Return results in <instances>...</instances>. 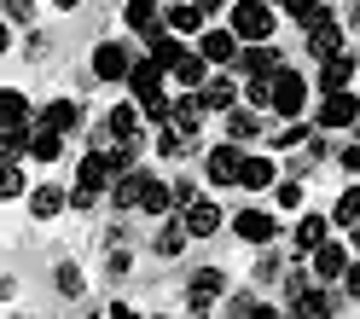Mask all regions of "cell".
Segmentation results:
<instances>
[{
  "instance_id": "obj_28",
  "label": "cell",
  "mask_w": 360,
  "mask_h": 319,
  "mask_svg": "<svg viewBox=\"0 0 360 319\" xmlns=\"http://www.w3.org/2000/svg\"><path fill=\"white\" fill-rule=\"evenodd\" d=\"M238 186L262 192V186H279V174H274V163H267V157H244V174H238Z\"/></svg>"
},
{
  "instance_id": "obj_16",
  "label": "cell",
  "mask_w": 360,
  "mask_h": 319,
  "mask_svg": "<svg viewBox=\"0 0 360 319\" xmlns=\"http://www.w3.org/2000/svg\"><path fill=\"white\" fill-rule=\"evenodd\" d=\"M146 180H151V169H128V174H117V186H110V203H117V209H140Z\"/></svg>"
},
{
  "instance_id": "obj_17",
  "label": "cell",
  "mask_w": 360,
  "mask_h": 319,
  "mask_svg": "<svg viewBox=\"0 0 360 319\" xmlns=\"http://www.w3.org/2000/svg\"><path fill=\"white\" fill-rule=\"evenodd\" d=\"M35 122H47V128H58V134H76V128H82V105H76V99H53V105H41Z\"/></svg>"
},
{
  "instance_id": "obj_1",
  "label": "cell",
  "mask_w": 360,
  "mask_h": 319,
  "mask_svg": "<svg viewBox=\"0 0 360 319\" xmlns=\"http://www.w3.org/2000/svg\"><path fill=\"white\" fill-rule=\"evenodd\" d=\"M227 24L238 30V41H274V6L267 0H233Z\"/></svg>"
},
{
  "instance_id": "obj_33",
  "label": "cell",
  "mask_w": 360,
  "mask_h": 319,
  "mask_svg": "<svg viewBox=\"0 0 360 319\" xmlns=\"http://www.w3.org/2000/svg\"><path fill=\"white\" fill-rule=\"evenodd\" d=\"M308 134H314L308 122H297V117H285V128H274V145H285V151H290V145H308Z\"/></svg>"
},
{
  "instance_id": "obj_5",
  "label": "cell",
  "mask_w": 360,
  "mask_h": 319,
  "mask_svg": "<svg viewBox=\"0 0 360 319\" xmlns=\"http://www.w3.org/2000/svg\"><path fill=\"white\" fill-rule=\"evenodd\" d=\"M279 64H285V58H279L274 41H244L238 58H233V70H238V76H274Z\"/></svg>"
},
{
  "instance_id": "obj_34",
  "label": "cell",
  "mask_w": 360,
  "mask_h": 319,
  "mask_svg": "<svg viewBox=\"0 0 360 319\" xmlns=\"http://www.w3.org/2000/svg\"><path fill=\"white\" fill-rule=\"evenodd\" d=\"M0 117L6 122H30V99L18 93V87H6V93H0Z\"/></svg>"
},
{
  "instance_id": "obj_43",
  "label": "cell",
  "mask_w": 360,
  "mask_h": 319,
  "mask_svg": "<svg viewBox=\"0 0 360 319\" xmlns=\"http://www.w3.org/2000/svg\"><path fill=\"white\" fill-rule=\"evenodd\" d=\"M94 203H99V192H87V186H76V192H70V209H76V215H87Z\"/></svg>"
},
{
  "instance_id": "obj_18",
  "label": "cell",
  "mask_w": 360,
  "mask_h": 319,
  "mask_svg": "<svg viewBox=\"0 0 360 319\" xmlns=\"http://www.w3.org/2000/svg\"><path fill=\"white\" fill-rule=\"evenodd\" d=\"M227 140H238V145L262 140V117H256V105H250V110H244V105H233V110H227Z\"/></svg>"
},
{
  "instance_id": "obj_23",
  "label": "cell",
  "mask_w": 360,
  "mask_h": 319,
  "mask_svg": "<svg viewBox=\"0 0 360 319\" xmlns=\"http://www.w3.org/2000/svg\"><path fill=\"white\" fill-rule=\"evenodd\" d=\"M204 18H210V12L192 0V6H169V12H163V24H169L174 35H198V30H204Z\"/></svg>"
},
{
  "instance_id": "obj_2",
  "label": "cell",
  "mask_w": 360,
  "mask_h": 319,
  "mask_svg": "<svg viewBox=\"0 0 360 319\" xmlns=\"http://www.w3.org/2000/svg\"><path fill=\"white\" fill-rule=\"evenodd\" d=\"M204 174H210V186H238V174H244V145L227 140V145H215L204 157Z\"/></svg>"
},
{
  "instance_id": "obj_29",
  "label": "cell",
  "mask_w": 360,
  "mask_h": 319,
  "mask_svg": "<svg viewBox=\"0 0 360 319\" xmlns=\"http://www.w3.org/2000/svg\"><path fill=\"white\" fill-rule=\"evenodd\" d=\"M174 82H180V87H204V82H210V58H204V53H186V58L174 64Z\"/></svg>"
},
{
  "instance_id": "obj_13",
  "label": "cell",
  "mask_w": 360,
  "mask_h": 319,
  "mask_svg": "<svg viewBox=\"0 0 360 319\" xmlns=\"http://www.w3.org/2000/svg\"><path fill=\"white\" fill-rule=\"evenodd\" d=\"M146 41H151V58H157V64H163V70L174 76V64L186 58V41H180V35L169 30V24H157V30H146Z\"/></svg>"
},
{
  "instance_id": "obj_4",
  "label": "cell",
  "mask_w": 360,
  "mask_h": 319,
  "mask_svg": "<svg viewBox=\"0 0 360 319\" xmlns=\"http://www.w3.org/2000/svg\"><path fill=\"white\" fill-rule=\"evenodd\" d=\"M128 70H134V53L122 41H99L94 47V82H128Z\"/></svg>"
},
{
  "instance_id": "obj_39",
  "label": "cell",
  "mask_w": 360,
  "mask_h": 319,
  "mask_svg": "<svg viewBox=\"0 0 360 319\" xmlns=\"http://www.w3.org/2000/svg\"><path fill=\"white\" fill-rule=\"evenodd\" d=\"M279 209H302V180H279Z\"/></svg>"
},
{
  "instance_id": "obj_44",
  "label": "cell",
  "mask_w": 360,
  "mask_h": 319,
  "mask_svg": "<svg viewBox=\"0 0 360 319\" xmlns=\"http://www.w3.org/2000/svg\"><path fill=\"white\" fill-rule=\"evenodd\" d=\"M30 12H35V0H6V18H12V24H30Z\"/></svg>"
},
{
  "instance_id": "obj_8",
  "label": "cell",
  "mask_w": 360,
  "mask_h": 319,
  "mask_svg": "<svg viewBox=\"0 0 360 319\" xmlns=\"http://www.w3.org/2000/svg\"><path fill=\"white\" fill-rule=\"evenodd\" d=\"M163 76H169V70H163V64H157L151 53H146V58H134V70H128V93L146 105V99L163 93Z\"/></svg>"
},
{
  "instance_id": "obj_45",
  "label": "cell",
  "mask_w": 360,
  "mask_h": 319,
  "mask_svg": "<svg viewBox=\"0 0 360 319\" xmlns=\"http://www.w3.org/2000/svg\"><path fill=\"white\" fill-rule=\"evenodd\" d=\"M128 267H134V256H128V249H110V279H122Z\"/></svg>"
},
{
  "instance_id": "obj_19",
  "label": "cell",
  "mask_w": 360,
  "mask_h": 319,
  "mask_svg": "<svg viewBox=\"0 0 360 319\" xmlns=\"http://www.w3.org/2000/svg\"><path fill=\"white\" fill-rule=\"evenodd\" d=\"M233 76H238V70H233ZM233 76H210L204 87H198L210 110H233V105H238V82H233Z\"/></svg>"
},
{
  "instance_id": "obj_38",
  "label": "cell",
  "mask_w": 360,
  "mask_h": 319,
  "mask_svg": "<svg viewBox=\"0 0 360 319\" xmlns=\"http://www.w3.org/2000/svg\"><path fill=\"white\" fill-rule=\"evenodd\" d=\"M53 279H58V290H64V296H82V267H70V261H64Z\"/></svg>"
},
{
  "instance_id": "obj_20",
  "label": "cell",
  "mask_w": 360,
  "mask_h": 319,
  "mask_svg": "<svg viewBox=\"0 0 360 319\" xmlns=\"http://www.w3.org/2000/svg\"><path fill=\"white\" fill-rule=\"evenodd\" d=\"M186 221H180V215H169L163 226H157V238H151V249H157V256H180V249H186Z\"/></svg>"
},
{
  "instance_id": "obj_49",
  "label": "cell",
  "mask_w": 360,
  "mask_h": 319,
  "mask_svg": "<svg viewBox=\"0 0 360 319\" xmlns=\"http://www.w3.org/2000/svg\"><path fill=\"white\" fill-rule=\"evenodd\" d=\"M198 6H204V12H210V18H215V12H221V6H227V0H198Z\"/></svg>"
},
{
  "instance_id": "obj_22",
  "label": "cell",
  "mask_w": 360,
  "mask_h": 319,
  "mask_svg": "<svg viewBox=\"0 0 360 319\" xmlns=\"http://www.w3.org/2000/svg\"><path fill=\"white\" fill-rule=\"evenodd\" d=\"M290 313H302V319H326V313H337V296H331V290H314V285H308V290L297 296V302H290Z\"/></svg>"
},
{
  "instance_id": "obj_40",
  "label": "cell",
  "mask_w": 360,
  "mask_h": 319,
  "mask_svg": "<svg viewBox=\"0 0 360 319\" xmlns=\"http://www.w3.org/2000/svg\"><path fill=\"white\" fill-rule=\"evenodd\" d=\"M0 197H24V174H18V163H6V174H0Z\"/></svg>"
},
{
  "instance_id": "obj_7",
  "label": "cell",
  "mask_w": 360,
  "mask_h": 319,
  "mask_svg": "<svg viewBox=\"0 0 360 319\" xmlns=\"http://www.w3.org/2000/svg\"><path fill=\"white\" fill-rule=\"evenodd\" d=\"M105 128H110V140H134V145H146V105L134 99V105H117L105 117Z\"/></svg>"
},
{
  "instance_id": "obj_12",
  "label": "cell",
  "mask_w": 360,
  "mask_h": 319,
  "mask_svg": "<svg viewBox=\"0 0 360 319\" xmlns=\"http://www.w3.org/2000/svg\"><path fill=\"white\" fill-rule=\"evenodd\" d=\"M180 221H186L192 238H215V233H221V203L198 197V203H186V209H180Z\"/></svg>"
},
{
  "instance_id": "obj_21",
  "label": "cell",
  "mask_w": 360,
  "mask_h": 319,
  "mask_svg": "<svg viewBox=\"0 0 360 319\" xmlns=\"http://www.w3.org/2000/svg\"><path fill=\"white\" fill-rule=\"evenodd\" d=\"M326 233H331V215H302V221H297V249L314 256V249L326 244Z\"/></svg>"
},
{
  "instance_id": "obj_3",
  "label": "cell",
  "mask_w": 360,
  "mask_h": 319,
  "mask_svg": "<svg viewBox=\"0 0 360 319\" xmlns=\"http://www.w3.org/2000/svg\"><path fill=\"white\" fill-rule=\"evenodd\" d=\"M302 105H308V82L279 64V70H274V110H279V117H302Z\"/></svg>"
},
{
  "instance_id": "obj_48",
  "label": "cell",
  "mask_w": 360,
  "mask_h": 319,
  "mask_svg": "<svg viewBox=\"0 0 360 319\" xmlns=\"http://www.w3.org/2000/svg\"><path fill=\"white\" fill-rule=\"evenodd\" d=\"M279 6H285V12H290V18H297V12H302V6H308V0H279Z\"/></svg>"
},
{
  "instance_id": "obj_36",
  "label": "cell",
  "mask_w": 360,
  "mask_h": 319,
  "mask_svg": "<svg viewBox=\"0 0 360 319\" xmlns=\"http://www.w3.org/2000/svg\"><path fill=\"white\" fill-rule=\"evenodd\" d=\"M192 290L221 296V290H227V273H221V267H198V273H192Z\"/></svg>"
},
{
  "instance_id": "obj_51",
  "label": "cell",
  "mask_w": 360,
  "mask_h": 319,
  "mask_svg": "<svg viewBox=\"0 0 360 319\" xmlns=\"http://www.w3.org/2000/svg\"><path fill=\"white\" fill-rule=\"evenodd\" d=\"M354 249H360V221H354Z\"/></svg>"
},
{
  "instance_id": "obj_42",
  "label": "cell",
  "mask_w": 360,
  "mask_h": 319,
  "mask_svg": "<svg viewBox=\"0 0 360 319\" xmlns=\"http://www.w3.org/2000/svg\"><path fill=\"white\" fill-rule=\"evenodd\" d=\"M256 279H262V285H274V279H279V256H274V249L256 261Z\"/></svg>"
},
{
  "instance_id": "obj_46",
  "label": "cell",
  "mask_w": 360,
  "mask_h": 319,
  "mask_svg": "<svg viewBox=\"0 0 360 319\" xmlns=\"http://www.w3.org/2000/svg\"><path fill=\"white\" fill-rule=\"evenodd\" d=\"M337 169H343V174H360V145H349L343 157H337Z\"/></svg>"
},
{
  "instance_id": "obj_9",
  "label": "cell",
  "mask_w": 360,
  "mask_h": 319,
  "mask_svg": "<svg viewBox=\"0 0 360 319\" xmlns=\"http://www.w3.org/2000/svg\"><path fill=\"white\" fill-rule=\"evenodd\" d=\"M233 233H238L244 244H274V238H279V221L267 215V209H238V215H233Z\"/></svg>"
},
{
  "instance_id": "obj_50",
  "label": "cell",
  "mask_w": 360,
  "mask_h": 319,
  "mask_svg": "<svg viewBox=\"0 0 360 319\" xmlns=\"http://www.w3.org/2000/svg\"><path fill=\"white\" fill-rule=\"evenodd\" d=\"M53 6H58V12H76V6H82V0H53Z\"/></svg>"
},
{
  "instance_id": "obj_32",
  "label": "cell",
  "mask_w": 360,
  "mask_h": 319,
  "mask_svg": "<svg viewBox=\"0 0 360 319\" xmlns=\"http://www.w3.org/2000/svg\"><path fill=\"white\" fill-rule=\"evenodd\" d=\"M331 221H337V226H354V221H360V186H349L343 197L331 203Z\"/></svg>"
},
{
  "instance_id": "obj_14",
  "label": "cell",
  "mask_w": 360,
  "mask_h": 319,
  "mask_svg": "<svg viewBox=\"0 0 360 319\" xmlns=\"http://www.w3.org/2000/svg\"><path fill=\"white\" fill-rule=\"evenodd\" d=\"M349 82H354V53L320 58V76H314V87H320V93H337V87H349Z\"/></svg>"
},
{
  "instance_id": "obj_41",
  "label": "cell",
  "mask_w": 360,
  "mask_h": 319,
  "mask_svg": "<svg viewBox=\"0 0 360 319\" xmlns=\"http://www.w3.org/2000/svg\"><path fill=\"white\" fill-rule=\"evenodd\" d=\"M302 290H308V273H302V267H290V273H285V302H297Z\"/></svg>"
},
{
  "instance_id": "obj_10",
  "label": "cell",
  "mask_w": 360,
  "mask_h": 319,
  "mask_svg": "<svg viewBox=\"0 0 360 319\" xmlns=\"http://www.w3.org/2000/svg\"><path fill=\"white\" fill-rule=\"evenodd\" d=\"M238 47H244V41H238V30L227 24V30H204V35H198V53H204L210 64H233L238 58Z\"/></svg>"
},
{
  "instance_id": "obj_15",
  "label": "cell",
  "mask_w": 360,
  "mask_h": 319,
  "mask_svg": "<svg viewBox=\"0 0 360 319\" xmlns=\"http://www.w3.org/2000/svg\"><path fill=\"white\" fill-rule=\"evenodd\" d=\"M204 110H210L204 93H198V87H186V93L174 99V117H169V122H174L180 134H192V140H198V128H204Z\"/></svg>"
},
{
  "instance_id": "obj_26",
  "label": "cell",
  "mask_w": 360,
  "mask_h": 319,
  "mask_svg": "<svg viewBox=\"0 0 360 319\" xmlns=\"http://www.w3.org/2000/svg\"><path fill=\"white\" fill-rule=\"evenodd\" d=\"M308 53H314V58L343 53V30H337V18H331V24H320V30H308Z\"/></svg>"
},
{
  "instance_id": "obj_30",
  "label": "cell",
  "mask_w": 360,
  "mask_h": 319,
  "mask_svg": "<svg viewBox=\"0 0 360 319\" xmlns=\"http://www.w3.org/2000/svg\"><path fill=\"white\" fill-rule=\"evenodd\" d=\"M58 151H64V134L41 122V128H35V145H30V157H35V163H58Z\"/></svg>"
},
{
  "instance_id": "obj_31",
  "label": "cell",
  "mask_w": 360,
  "mask_h": 319,
  "mask_svg": "<svg viewBox=\"0 0 360 319\" xmlns=\"http://www.w3.org/2000/svg\"><path fill=\"white\" fill-rule=\"evenodd\" d=\"M227 313H238V319H274L279 308H267V302H262V296H244V290H238V296H233V302H227Z\"/></svg>"
},
{
  "instance_id": "obj_25",
  "label": "cell",
  "mask_w": 360,
  "mask_h": 319,
  "mask_svg": "<svg viewBox=\"0 0 360 319\" xmlns=\"http://www.w3.org/2000/svg\"><path fill=\"white\" fill-rule=\"evenodd\" d=\"M122 18H128V30H157V24H163V6H157V0H128V6H122Z\"/></svg>"
},
{
  "instance_id": "obj_24",
  "label": "cell",
  "mask_w": 360,
  "mask_h": 319,
  "mask_svg": "<svg viewBox=\"0 0 360 319\" xmlns=\"http://www.w3.org/2000/svg\"><path fill=\"white\" fill-rule=\"evenodd\" d=\"M64 203H70V197H64L58 186H35L30 192V215L35 221H53V215H64Z\"/></svg>"
},
{
  "instance_id": "obj_6",
  "label": "cell",
  "mask_w": 360,
  "mask_h": 319,
  "mask_svg": "<svg viewBox=\"0 0 360 319\" xmlns=\"http://www.w3.org/2000/svg\"><path fill=\"white\" fill-rule=\"evenodd\" d=\"M320 128H354L360 122V99L349 93V87H337V93H320V117H314Z\"/></svg>"
},
{
  "instance_id": "obj_52",
  "label": "cell",
  "mask_w": 360,
  "mask_h": 319,
  "mask_svg": "<svg viewBox=\"0 0 360 319\" xmlns=\"http://www.w3.org/2000/svg\"><path fill=\"white\" fill-rule=\"evenodd\" d=\"M354 30H360V24H354Z\"/></svg>"
},
{
  "instance_id": "obj_35",
  "label": "cell",
  "mask_w": 360,
  "mask_h": 319,
  "mask_svg": "<svg viewBox=\"0 0 360 319\" xmlns=\"http://www.w3.org/2000/svg\"><path fill=\"white\" fill-rule=\"evenodd\" d=\"M244 99H250L256 110L274 105V76H244Z\"/></svg>"
},
{
  "instance_id": "obj_11",
  "label": "cell",
  "mask_w": 360,
  "mask_h": 319,
  "mask_svg": "<svg viewBox=\"0 0 360 319\" xmlns=\"http://www.w3.org/2000/svg\"><path fill=\"white\" fill-rule=\"evenodd\" d=\"M308 267H314V279H320V285H331V279H343V273H349V249L326 238V244L308 256Z\"/></svg>"
},
{
  "instance_id": "obj_27",
  "label": "cell",
  "mask_w": 360,
  "mask_h": 319,
  "mask_svg": "<svg viewBox=\"0 0 360 319\" xmlns=\"http://www.w3.org/2000/svg\"><path fill=\"white\" fill-rule=\"evenodd\" d=\"M140 209L146 215H174V186H163V180H146V197H140Z\"/></svg>"
},
{
  "instance_id": "obj_47",
  "label": "cell",
  "mask_w": 360,
  "mask_h": 319,
  "mask_svg": "<svg viewBox=\"0 0 360 319\" xmlns=\"http://www.w3.org/2000/svg\"><path fill=\"white\" fill-rule=\"evenodd\" d=\"M343 290H349V296H360V261H349V273H343Z\"/></svg>"
},
{
  "instance_id": "obj_37",
  "label": "cell",
  "mask_w": 360,
  "mask_h": 319,
  "mask_svg": "<svg viewBox=\"0 0 360 319\" xmlns=\"http://www.w3.org/2000/svg\"><path fill=\"white\" fill-rule=\"evenodd\" d=\"M186 203H198V180H192V174H180V180H174V215L186 209Z\"/></svg>"
}]
</instances>
